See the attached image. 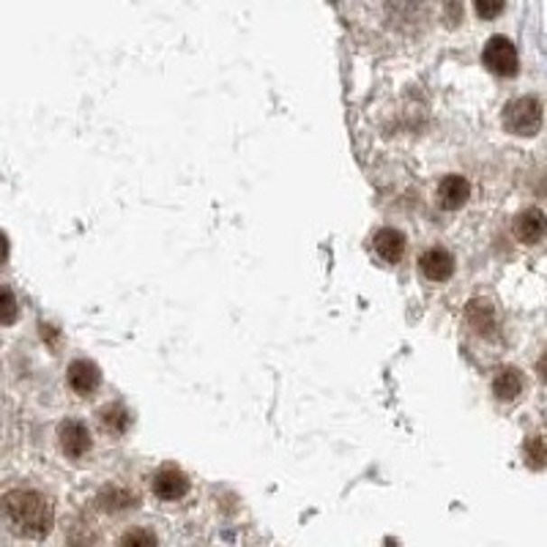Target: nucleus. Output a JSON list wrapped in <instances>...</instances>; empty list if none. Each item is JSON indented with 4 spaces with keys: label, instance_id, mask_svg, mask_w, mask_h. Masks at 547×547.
<instances>
[{
    "label": "nucleus",
    "instance_id": "nucleus-9",
    "mask_svg": "<svg viewBox=\"0 0 547 547\" xmlns=\"http://www.w3.org/2000/svg\"><path fill=\"white\" fill-rule=\"evenodd\" d=\"M466 318H468L471 329H474L477 334H482V337H490V334H496V329H498L496 307H493V301L485 299V296H474V299H471V304H468V310H466Z\"/></svg>",
    "mask_w": 547,
    "mask_h": 547
},
{
    "label": "nucleus",
    "instance_id": "nucleus-16",
    "mask_svg": "<svg viewBox=\"0 0 547 547\" xmlns=\"http://www.w3.org/2000/svg\"><path fill=\"white\" fill-rule=\"evenodd\" d=\"M525 463L533 468V471H542L544 468V460H547V451H544V440L539 435H533L531 440H525Z\"/></svg>",
    "mask_w": 547,
    "mask_h": 547
},
{
    "label": "nucleus",
    "instance_id": "nucleus-14",
    "mask_svg": "<svg viewBox=\"0 0 547 547\" xmlns=\"http://www.w3.org/2000/svg\"><path fill=\"white\" fill-rule=\"evenodd\" d=\"M134 504H137L134 493H129V490H124V487H105V490L99 493V506H102L105 512H121V509H129V506H134Z\"/></svg>",
    "mask_w": 547,
    "mask_h": 547
},
{
    "label": "nucleus",
    "instance_id": "nucleus-6",
    "mask_svg": "<svg viewBox=\"0 0 547 547\" xmlns=\"http://www.w3.org/2000/svg\"><path fill=\"white\" fill-rule=\"evenodd\" d=\"M69 386H71V392L74 394H79V397H90V394H97L99 392V384H102V373H99V367L94 361H88V358H77V361H71L69 364Z\"/></svg>",
    "mask_w": 547,
    "mask_h": 547
},
{
    "label": "nucleus",
    "instance_id": "nucleus-11",
    "mask_svg": "<svg viewBox=\"0 0 547 547\" xmlns=\"http://www.w3.org/2000/svg\"><path fill=\"white\" fill-rule=\"evenodd\" d=\"M373 246L386 263H400L403 255H405V236L400 230H394V227H384V230L375 233Z\"/></svg>",
    "mask_w": 547,
    "mask_h": 547
},
{
    "label": "nucleus",
    "instance_id": "nucleus-2",
    "mask_svg": "<svg viewBox=\"0 0 547 547\" xmlns=\"http://www.w3.org/2000/svg\"><path fill=\"white\" fill-rule=\"evenodd\" d=\"M504 129L517 137H531L542 129V102L536 97L512 99L504 107Z\"/></svg>",
    "mask_w": 547,
    "mask_h": 547
},
{
    "label": "nucleus",
    "instance_id": "nucleus-17",
    "mask_svg": "<svg viewBox=\"0 0 547 547\" xmlns=\"http://www.w3.org/2000/svg\"><path fill=\"white\" fill-rule=\"evenodd\" d=\"M17 312H20L17 296H14L6 285H0V323H4V326L14 323V320H17Z\"/></svg>",
    "mask_w": 547,
    "mask_h": 547
},
{
    "label": "nucleus",
    "instance_id": "nucleus-10",
    "mask_svg": "<svg viewBox=\"0 0 547 547\" xmlns=\"http://www.w3.org/2000/svg\"><path fill=\"white\" fill-rule=\"evenodd\" d=\"M515 236L520 244H539L544 236V214L539 209H525L515 219Z\"/></svg>",
    "mask_w": 547,
    "mask_h": 547
},
{
    "label": "nucleus",
    "instance_id": "nucleus-15",
    "mask_svg": "<svg viewBox=\"0 0 547 547\" xmlns=\"http://www.w3.org/2000/svg\"><path fill=\"white\" fill-rule=\"evenodd\" d=\"M118 547H159L156 542V533L148 531V528H132L121 536Z\"/></svg>",
    "mask_w": 547,
    "mask_h": 547
},
{
    "label": "nucleus",
    "instance_id": "nucleus-1",
    "mask_svg": "<svg viewBox=\"0 0 547 547\" xmlns=\"http://www.w3.org/2000/svg\"><path fill=\"white\" fill-rule=\"evenodd\" d=\"M0 517L17 536L42 539L55 523V509L50 498L36 490H12L0 498Z\"/></svg>",
    "mask_w": 547,
    "mask_h": 547
},
{
    "label": "nucleus",
    "instance_id": "nucleus-5",
    "mask_svg": "<svg viewBox=\"0 0 547 547\" xmlns=\"http://www.w3.org/2000/svg\"><path fill=\"white\" fill-rule=\"evenodd\" d=\"M58 443H60L66 458H71V460H82L85 454L90 451V446H94L88 427L82 422H77V419H66L58 427Z\"/></svg>",
    "mask_w": 547,
    "mask_h": 547
},
{
    "label": "nucleus",
    "instance_id": "nucleus-8",
    "mask_svg": "<svg viewBox=\"0 0 547 547\" xmlns=\"http://www.w3.org/2000/svg\"><path fill=\"white\" fill-rule=\"evenodd\" d=\"M419 268H422V274H424L430 283H446L451 274H454V257L446 249L432 246V249H427L422 255Z\"/></svg>",
    "mask_w": 547,
    "mask_h": 547
},
{
    "label": "nucleus",
    "instance_id": "nucleus-12",
    "mask_svg": "<svg viewBox=\"0 0 547 547\" xmlns=\"http://www.w3.org/2000/svg\"><path fill=\"white\" fill-rule=\"evenodd\" d=\"M523 386H525L523 373H520V370H515V367L501 370V373L496 375V381H493V392H496V397H498V400H504V403L517 400V397L523 394Z\"/></svg>",
    "mask_w": 547,
    "mask_h": 547
},
{
    "label": "nucleus",
    "instance_id": "nucleus-7",
    "mask_svg": "<svg viewBox=\"0 0 547 547\" xmlns=\"http://www.w3.org/2000/svg\"><path fill=\"white\" fill-rule=\"evenodd\" d=\"M471 198V184L463 175H443L438 184V203L446 211H458Z\"/></svg>",
    "mask_w": 547,
    "mask_h": 547
},
{
    "label": "nucleus",
    "instance_id": "nucleus-13",
    "mask_svg": "<svg viewBox=\"0 0 547 547\" xmlns=\"http://www.w3.org/2000/svg\"><path fill=\"white\" fill-rule=\"evenodd\" d=\"M99 422H102V427H105L107 432L124 435V432L129 430V424H132V416H129V411H126L124 403H107V405L99 411Z\"/></svg>",
    "mask_w": 547,
    "mask_h": 547
},
{
    "label": "nucleus",
    "instance_id": "nucleus-18",
    "mask_svg": "<svg viewBox=\"0 0 547 547\" xmlns=\"http://www.w3.org/2000/svg\"><path fill=\"white\" fill-rule=\"evenodd\" d=\"M506 6V0H474V9L482 20H496Z\"/></svg>",
    "mask_w": 547,
    "mask_h": 547
},
{
    "label": "nucleus",
    "instance_id": "nucleus-3",
    "mask_svg": "<svg viewBox=\"0 0 547 547\" xmlns=\"http://www.w3.org/2000/svg\"><path fill=\"white\" fill-rule=\"evenodd\" d=\"M482 60H485V66H487L493 74H498V77H512V74H517V69H520L517 50H515V44H512L509 39H504V36H493V39L485 44Z\"/></svg>",
    "mask_w": 547,
    "mask_h": 547
},
{
    "label": "nucleus",
    "instance_id": "nucleus-19",
    "mask_svg": "<svg viewBox=\"0 0 547 547\" xmlns=\"http://www.w3.org/2000/svg\"><path fill=\"white\" fill-rule=\"evenodd\" d=\"M9 260V238L0 233V265H4Z\"/></svg>",
    "mask_w": 547,
    "mask_h": 547
},
{
    "label": "nucleus",
    "instance_id": "nucleus-4",
    "mask_svg": "<svg viewBox=\"0 0 547 547\" xmlns=\"http://www.w3.org/2000/svg\"><path fill=\"white\" fill-rule=\"evenodd\" d=\"M151 487H153V496L162 501H181L190 493V477L175 466H162L153 474Z\"/></svg>",
    "mask_w": 547,
    "mask_h": 547
}]
</instances>
